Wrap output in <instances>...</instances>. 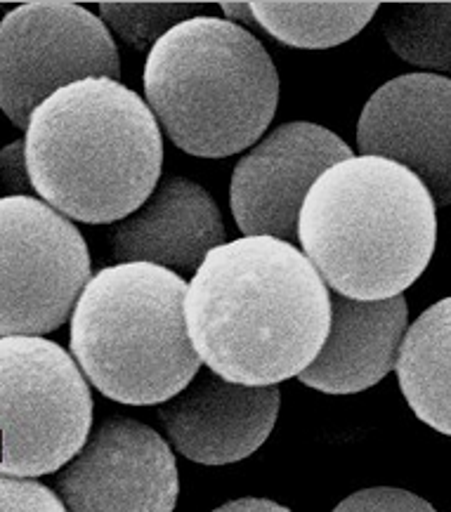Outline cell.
Masks as SVG:
<instances>
[{
	"label": "cell",
	"instance_id": "obj_16",
	"mask_svg": "<svg viewBox=\"0 0 451 512\" xmlns=\"http://www.w3.org/2000/svg\"><path fill=\"white\" fill-rule=\"evenodd\" d=\"M251 12L279 43L324 50L357 36L378 12V3H251Z\"/></svg>",
	"mask_w": 451,
	"mask_h": 512
},
{
	"label": "cell",
	"instance_id": "obj_10",
	"mask_svg": "<svg viewBox=\"0 0 451 512\" xmlns=\"http://www.w3.org/2000/svg\"><path fill=\"white\" fill-rule=\"evenodd\" d=\"M352 149L329 128L293 121L274 128L237 163L230 203L244 236L298 241V218L305 196L326 170Z\"/></svg>",
	"mask_w": 451,
	"mask_h": 512
},
{
	"label": "cell",
	"instance_id": "obj_1",
	"mask_svg": "<svg viewBox=\"0 0 451 512\" xmlns=\"http://www.w3.org/2000/svg\"><path fill=\"white\" fill-rule=\"evenodd\" d=\"M187 333L201 364L239 385L300 376L326 343L331 293L305 253L274 236L213 248L185 298Z\"/></svg>",
	"mask_w": 451,
	"mask_h": 512
},
{
	"label": "cell",
	"instance_id": "obj_20",
	"mask_svg": "<svg viewBox=\"0 0 451 512\" xmlns=\"http://www.w3.org/2000/svg\"><path fill=\"white\" fill-rule=\"evenodd\" d=\"M333 512H437L428 501L421 496L411 494L404 489L392 487H374L362 489L357 494L345 498L338 503Z\"/></svg>",
	"mask_w": 451,
	"mask_h": 512
},
{
	"label": "cell",
	"instance_id": "obj_19",
	"mask_svg": "<svg viewBox=\"0 0 451 512\" xmlns=\"http://www.w3.org/2000/svg\"><path fill=\"white\" fill-rule=\"evenodd\" d=\"M0 512H67L55 491L26 477L0 475Z\"/></svg>",
	"mask_w": 451,
	"mask_h": 512
},
{
	"label": "cell",
	"instance_id": "obj_13",
	"mask_svg": "<svg viewBox=\"0 0 451 512\" xmlns=\"http://www.w3.org/2000/svg\"><path fill=\"white\" fill-rule=\"evenodd\" d=\"M225 244L218 203L187 177H163L152 196L111 232L119 265L149 262L180 272H196L206 255Z\"/></svg>",
	"mask_w": 451,
	"mask_h": 512
},
{
	"label": "cell",
	"instance_id": "obj_21",
	"mask_svg": "<svg viewBox=\"0 0 451 512\" xmlns=\"http://www.w3.org/2000/svg\"><path fill=\"white\" fill-rule=\"evenodd\" d=\"M0 187L12 192L10 196H31L36 194L31 187L29 173H26L24 142H15L0 154Z\"/></svg>",
	"mask_w": 451,
	"mask_h": 512
},
{
	"label": "cell",
	"instance_id": "obj_8",
	"mask_svg": "<svg viewBox=\"0 0 451 512\" xmlns=\"http://www.w3.org/2000/svg\"><path fill=\"white\" fill-rule=\"evenodd\" d=\"M83 78H121L107 24L76 3H26L0 22V109L19 130L31 114Z\"/></svg>",
	"mask_w": 451,
	"mask_h": 512
},
{
	"label": "cell",
	"instance_id": "obj_14",
	"mask_svg": "<svg viewBox=\"0 0 451 512\" xmlns=\"http://www.w3.org/2000/svg\"><path fill=\"white\" fill-rule=\"evenodd\" d=\"M409 307L404 295L388 300H352L331 293V326L326 343L300 383L326 395L369 390L395 369Z\"/></svg>",
	"mask_w": 451,
	"mask_h": 512
},
{
	"label": "cell",
	"instance_id": "obj_6",
	"mask_svg": "<svg viewBox=\"0 0 451 512\" xmlns=\"http://www.w3.org/2000/svg\"><path fill=\"white\" fill-rule=\"evenodd\" d=\"M90 428L93 395L71 354L45 338H0V475L57 472Z\"/></svg>",
	"mask_w": 451,
	"mask_h": 512
},
{
	"label": "cell",
	"instance_id": "obj_18",
	"mask_svg": "<svg viewBox=\"0 0 451 512\" xmlns=\"http://www.w3.org/2000/svg\"><path fill=\"white\" fill-rule=\"evenodd\" d=\"M204 3H102L100 15L135 50H147L163 34L192 17H201Z\"/></svg>",
	"mask_w": 451,
	"mask_h": 512
},
{
	"label": "cell",
	"instance_id": "obj_11",
	"mask_svg": "<svg viewBox=\"0 0 451 512\" xmlns=\"http://www.w3.org/2000/svg\"><path fill=\"white\" fill-rule=\"evenodd\" d=\"M362 156L411 170L435 206L451 203V78L404 74L369 97L357 123Z\"/></svg>",
	"mask_w": 451,
	"mask_h": 512
},
{
	"label": "cell",
	"instance_id": "obj_2",
	"mask_svg": "<svg viewBox=\"0 0 451 512\" xmlns=\"http://www.w3.org/2000/svg\"><path fill=\"white\" fill-rule=\"evenodd\" d=\"M24 156L38 199L64 218L111 225L159 185L163 140L135 90L114 78H83L31 114Z\"/></svg>",
	"mask_w": 451,
	"mask_h": 512
},
{
	"label": "cell",
	"instance_id": "obj_3",
	"mask_svg": "<svg viewBox=\"0 0 451 512\" xmlns=\"http://www.w3.org/2000/svg\"><path fill=\"white\" fill-rule=\"evenodd\" d=\"M298 244L333 293L388 300L426 272L437 244V206L400 163L352 156L307 192Z\"/></svg>",
	"mask_w": 451,
	"mask_h": 512
},
{
	"label": "cell",
	"instance_id": "obj_5",
	"mask_svg": "<svg viewBox=\"0 0 451 512\" xmlns=\"http://www.w3.org/2000/svg\"><path fill=\"white\" fill-rule=\"evenodd\" d=\"M187 281L149 262H123L90 277L71 314V354L107 399L163 404L201 369L187 333Z\"/></svg>",
	"mask_w": 451,
	"mask_h": 512
},
{
	"label": "cell",
	"instance_id": "obj_4",
	"mask_svg": "<svg viewBox=\"0 0 451 512\" xmlns=\"http://www.w3.org/2000/svg\"><path fill=\"white\" fill-rule=\"evenodd\" d=\"M145 97L175 147L227 159L265 135L279 102V76L244 26L201 15L173 26L149 50Z\"/></svg>",
	"mask_w": 451,
	"mask_h": 512
},
{
	"label": "cell",
	"instance_id": "obj_12",
	"mask_svg": "<svg viewBox=\"0 0 451 512\" xmlns=\"http://www.w3.org/2000/svg\"><path fill=\"white\" fill-rule=\"evenodd\" d=\"M279 385H239L199 369L156 416L180 456L201 465H227L253 456L279 416Z\"/></svg>",
	"mask_w": 451,
	"mask_h": 512
},
{
	"label": "cell",
	"instance_id": "obj_15",
	"mask_svg": "<svg viewBox=\"0 0 451 512\" xmlns=\"http://www.w3.org/2000/svg\"><path fill=\"white\" fill-rule=\"evenodd\" d=\"M395 369L416 418L451 437V298L407 328Z\"/></svg>",
	"mask_w": 451,
	"mask_h": 512
},
{
	"label": "cell",
	"instance_id": "obj_9",
	"mask_svg": "<svg viewBox=\"0 0 451 512\" xmlns=\"http://www.w3.org/2000/svg\"><path fill=\"white\" fill-rule=\"evenodd\" d=\"M67 512H173L178 463L159 432L111 416L57 475Z\"/></svg>",
	"mask_w": 451,
	"mask_h": 512
},
{
	"label": "cell",
	"instance_id": "obj_22",
	"mask_svg": "<svg viewBox=\"0 0 451 512\" xmlns=\"http://www.w3.org/2000/svg\"><path fill=\"white\" fill-rule=\"evenodd\" d=\"M213 512H291V510L274 501H265V498H239V501L220 505V508H215Z\"/></svg>",
	"mask_w": 451,
	"mask_h": 512
},
{
	"label": "cell",
	"instance_id": "obj_17",
	"mask_svg": "<svg viewBox=\"0 0 451 512\" xmlns=\"http://www.w3.org/2000/svg\"><path fill=\"white\" fill-rule=\"evenodd\" d=\"M383 34L404 62L428 71H451V3L390 5Z\"/></svg>",
	"mask_w": 451,
	"mask_h": 512
},
{
	"label": "cell",
	"instance_id": "obj_23",
	"mask_svg": "<svg viewBox=\"0 0 451 512\" xmlns=\"http://www.w3.org/2000/svg\"><path fill=\"white\" fill-rule=\"evenodd\" d=\"M220 8L227 15V22L256 24V19H253V12H251V3H222Z\"/></svg>",
	"mask_w": 451,
	"mask_h": 512
},
{
	"label": "cell",
	"instance_id": "obj_7",
	"mask_svg": "<svg viewBox=\"0 0 451 512\" xmlns=\"http://www.w3.org/2000/svg\"><path fill=\"white\" fill-rule=\"evenodd\" d=\"M90 281L86 239L36 196L0 199V338L67 324Z\"/></svg>",
	"mask_w": 451,
	"mask_h": 512
}]
</instances>
